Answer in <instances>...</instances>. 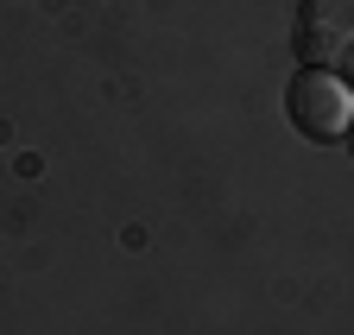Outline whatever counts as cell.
Listing matches in <instances>:
<instances>
[{"mask_svg":"<svg viewBox=\"0 0 354 335\" xmlns=\"http://www.w3.org/2000/svg\"><path fill=\"white\" fill-rule=\"evenodd\" d=\"M285 108H291V127H297L304 140H317V146L342 140V133H348V120H354V95H348V82H342L335 70H310V64L291 76Z\"/></svg>","mask_w":354,"mask_h":335,"instance_id":"6da1fadb","label":"cell"},{"mask_svg":"<svg viewBox=\"0 0 354 335\" xmlns=\"http://www.w3.org/2000/svg\"><path fill=\"white\" fill-rule=\"evenodd\" d=\"M297 57L310 70H354V0H304L297 7Z\"/></svg>","mask_w":354,"mask_h":335,"instance_id":"7a4b0ae2","label":"cell"},{"mask_svg":"<svg viewBox=\"0 0 354 335\" xmlns=\"http://www.w3.org/2000/svg\"><path fill=\"white\" fill-rule=\"evenodd\" d=\"M348 152H354V120H348Z\"/></svg>","mask_w":354,"mask_h":335,"instance_id":"3957f363","label":"cell"}]
</instances>
